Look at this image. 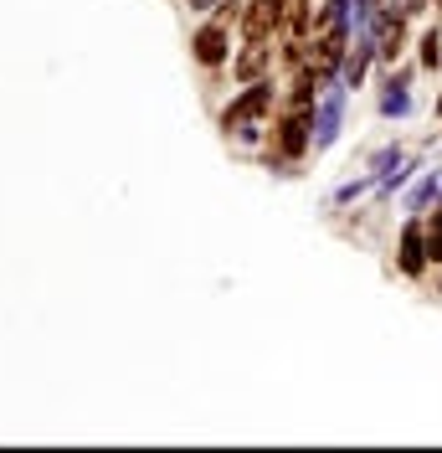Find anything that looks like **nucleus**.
<instances>
[{"instance_id": "10", "label": "nucleus", "mask_w": 442, "mask_h": 453, "mask_svg": "<svg viewBox=\"0 0 442 453\" xmlns=\"http://www.w3.org/2000/svg\"><path fill=\"white\" fill-rule=\"evenodd\" d=\"M432 201H442V170H427V175L416 180L412 196H407V211H427Z\"/></svg>"}, {"instance_id": "4", "label": "nucleus", "mask_w": 442, "mask_h": 453, "mask_svg": "<svg viewBox=\"0 0 442 453\" xmlns=\"http://www.w3.org/2000/svg\"><path fill=\"white\" fill-rule=\"evenodd\" d=\"M432 268V257H427V222H422V211H412L401 232H396V273L401 279H422Z\"/></svg>"}, {"instance_id": "11", "label": "nucleus", "mask_w": 442, "mask_h": 453, "mask_svg": "<svg viewBox=\"0 0 442 453\" xmlns=\"http://www.w3.org/2000/svg\"><path fill=\"white\" fill-rule=\"evenodd\" d=\"M416 67H422V73H438L442 67V27L422 31V42H416Z\"/></svg>"}, {"instance_id": "1", "label": "nucleus", "mask_w": 442, "mask_h": 453, "mask_svg": "<svg viewBox=\"0 0 442 453\" xmlns=\"http://www.w3.org/2000/svg\"><path fill=\"white\" fill-rule=\"evenodd\" d=\"M278 93L273 78H263V83H248L226 109H221V134L226 140H257V134H268L273 129V113H278Z\"/></svg>"}, {"instance_id": "7", "label": "nucleus", "mask_w": 442, "mask_h": 453, "mask_svg": "<svg viewBox=\"0 0 442 453\" xmlns=\"http://www.w3.org/2000/svg\"><path fill=\"white\" fill-rule=\"evenodd\" d=\"M232 78L242 88L273 78V42H242V52H232Z\"/></svg>"}, {"instance_id": "5", "label": "nucleus", "mask_w": 442, "mask_h": 453, "mask_svg": "<svg viewBox=\"0 0 442 453\" xmlns=\"http://www.w3.org/2000/svg\"><path fill=\"white\" fill-rule=\"evenodd\" d=\"M283 16H288V0H248L237 31H242V42H273L283 31Z\"/></svg>"}, {"instance_id": "8", "label": "nucleus", "mask_w": 442, "mask_h": 453, "mask_svg": "<svg viewBox=\"0 0 442 453\" xmlns=\"http://www.w3.org/2000/svg\"><path fill=\"white\" fill-rule=\"evenodd\" d=\"M370 67H376V42H370V31H355V42L345 52V67H339V83L355 93V88H365Z\"/></svg>"}, {"instance_id": "16", "label": "nucleus", "mask_w": 442, "mask_h": 453, "mask_svg": "<svg viewBox=\"0 0 442 453\" xmlns=\"http://www.w3.org/2000/svg\"><path fill=\"white\" fill-rule=\"evenodd\" d=\"M191 5H195V11H217L221 0H191Z\"/></svg>"}, {"instance_id": "12", "label": "nucleus", "mask_w": 442, "mask_h": 453, "mask_svg": "<svg viewBox=\"0 0 442 453\" xmlns=\"http://www.w3.org/2000/svg\"><path fill=\"white\" fill-rule=\"evenodd\" d=\"M422 222H427V257H432V268H442V201L422 211Z\"/></svg>"}, {"instance_id": "13", "label": "nucleus", "mask_w": 442, "mask_h": 453, "mask_svg": "<svg viewBox=\"0 0 442 453\" xmlns=\"http://www.w3.org/2000/svg\"><path fill=\"white\" fill-rule=\"evenodd\" d=\"M370 186H381V175H376V170L365 165V175H355V180H345V186L334 191V206H350V201H360L365 191H370Z\"/></svg>"}, {"instance_id": "14", "label": "nucleus", "mask_w": 442, "mask_h": 453, "mask_svg": "<svg viewBox=\"0 0 442 453\" xmlns=\"http://www.w3.org/2000/svg\"><path fill=\"white\" fill-rule=\"evenodd\" d=\"M412 170H416V160H401V165H391L386 175H381V186H376V191H381V196H396V191L412 180Z\"/></svg>"}, {"instance_id": "9", "label": "nucleus", "mask_w": 442, "mask_h": 453, "mask_svg": "<svg viewBox=\"0 0 442 453\" xmlns=\"http://www.w3.org/2000/svg\"><path fill=\"white\" fill-rule=\"evenodd\" d=\"M407 83H412V67H401V73L391 67V78L381 83V104H376L381 119H407L412 113V88Z\"/></svg>"}, {"instance_id": "3", "label": "nucleus", "mask_w": 442, "mask_h": 453, "mask_svg": "<svg viewBox=\"0 0 442 453\" xmlns=\"http://www.w3.org/2000/svg\"><path fill=\"white\" fill-rule=\"evenodd\" d=\"M407 11H370V21H365V31H370V42H376V62L381 67H396V57L407 52Z\"/></svg>"}, {"instance_id": "15", "label": "nucleus", "mask_w": 442, "mask_h": 453, "mask_svg": "<svg viewBox=\"0 0 442 453\" xmlns=\"http://www.w3.org/2000/svg\"><path fill=\"white\" fill-rule=\"evenodd\" d=\"M401 160H407V155H401V144H386V150H376V155H370V170H376V175H386V170L401 165Z\"/></svg>"}, {"instance_id": "6", "label": "nucleus", "mask_w": 442, "mask_h": 453, "mask_svg": "<svg viewBox=\"0 0 442 453\" xmlns=\"http://www.w3.org/2000/svg\"><path fill=\"white\" fill-rule=\"evenodd\" d=\"M191 57L201 67H221V62H232V27H221V21H206V27L191 31Z\"/></svg>"}, {"instance_id": "2", "label": "nucleus", "mask_w": 442, "mask_h": 453, "mask_svg": "<svg viewBox=\"0 0 442 453\" xmlns=\"http://www.w3.org/2000/svg\"><path fill=\"white\" fill-rule=\"evenodd\" d=\"M345 104H350V88L334 78V83L319 93V104H314V155L334 150L339 129H345Z\"/></svg>"}]
</instances>
